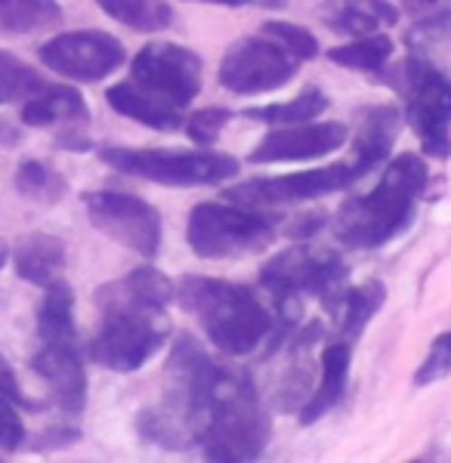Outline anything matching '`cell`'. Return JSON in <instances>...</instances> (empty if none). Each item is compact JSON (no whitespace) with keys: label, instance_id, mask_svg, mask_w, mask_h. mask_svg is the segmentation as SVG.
<instances>
[{"label":"cell","instance_id":"30","mask_svg":"<svg viewBox=\"0 0 451 463\" xmlns=\"http://www.w3.org/2000/svg\"><path fill=\"white\" fill-rule=\"evenodd\" d=\"M232 121V111L229 109H201L195 111V115L186 121V133H189V139L195 146H214L216 139H220L223 127Z\"/></svg>","mask_w":451,"mask_h":463},{"label":"cell","instance_id":"4","mask_svg":"<svg viewBox=\"0 0 451 463\" xmlns=\"http://www.w3.org/2000/svg\"><path fill=\"white\" fill-rule=\"evenodd\" d=\"M102 321L90 340V358L109 371H137L152 358L168 340L164 309L137 300L121 281L105 285L96 294Z\"/></svg>","mask_w":451,"mask_h":463},{"label":"cell","instance_id":"8","mask_svg":"<svg viewBox=\"0 0 451 463\" xmlns=\"http://www.w3.org/2000/svg\"><path fill=\"white\" fill-rule=\"evenodd\" d=\"M297 53H291L273 34H251L229 47L220 62V87L235 96H260L282 90L300 69Z\"/></svg>","mask_w":451,"mask_h":463},{"label":"cell","instance_id":"5","mask_svg":"<svg viewBox=\"0 0 451 463\" xmlns=\"http://www.w3.org/2000/svg\"><path fill=\"white\" fill-rule=\"evenodd\" d=\"M275 238V222L260 207L198 204L189 213L186 241L201 260H232L269 248Z\"/></svg>","mask_w":451,"mask_h":463},{"label":"cell","instance_id":"17","mask_svg":"<svg viewBox=\"0 0 451 463\" xmlns=\"http://www.w3.org/2000/svg\"><path fill=\"white\" fill-rule=\"evenodd\" d=\"M105 99H109V106L115 109L118 115L152 127V130L170 133L183 127V115H179V109L174 102L161 99V96H155L152 90H146L142 84H115V87H109Z\"/></svg>","mask_w":451,"mask_h":463},{"label":"cell","instance_id":"15","mask_svg":"<svg viewBox=\"0 0 451 463\" xmlns=\"http://www.w3.org/2000/svg\"><path fill=\"white\" fill-rule=\"evenodd\" d=\"M32 368L43 377L50 386L53 402L65 411V414H81L87 402V374L84 362H81L74 340L65 343H43L41 353L32 358Z\"/></svg>","mask_w":451,"mask_h":463},{"label":"cell","instance_id":"21","mask_svg":"<svg viewBox=\"0 0 451 463\" xmlns=\"http://www.w3.org/2000/svg\"><path fill=\"white\" fill-rule=\"evenodd\" d=\"M37 334L43 343L74 340V294L65 281L50 285L37 306Z\"/></svg>","mask_w":451,"mask_h":463},{"label":"cell","instance_id":"13","mask_svg":"<svg viewBox=\"0 0 451 463\" xmlns=\"http://www.w3.org/2000/svg\"><path fill=\"white\" fill-rule=\"evenodd\" d=\"M124 59V43L105 32H65L41 47V62L69 80H102Z\"/></svg>","mask_w":451,"mask_h":463},{"label":"cell","instance_id":"42","mask_svg":"<svg viewBox=\"0 0 451 463\" xmlns=\"http://www.w3.org/2000/svg\"><path fill=\"white\" fill-rule=\"evenodd\" d=\"M417 6H430V4H436V0H415Z\"/></svg>","mask_w":451,"mask_h":463},{"label":"cell","instance_id":"35","mask_svg":"<svg viewBox=\"0 0 451 463\" xmlns=\"http://www.w3.org/2000/svg\"><path fill=\"white\" fill-rule=\"evenodd\" d=\"M321 226H325V213H303V216H297V220H291V229H288V235L291 238H312V235H319Z\"/></svg>","mask_w":451,"mask_h":463},{"label":"cell","instance_id":"6","mask_svg":"<svg viewBox=\"0 0 451 463\" xmlns=\"http://www.w3.org/2000/svg\"><path fill=\"white\" fill-rule=\"evenodd\" d=\"M100 161L127 176L158 185H214L238 174V161L223 152H170V148H102Z\"/></svg>","mask_w":451,"mask_h":463},{"label":"cell","instance_id":"7","mask_svg":"<svg viewBox=\"0 0 451 463\" xmlns=\"http://www.w3.org/2000/svg\"><path fill=\"white\" fill-rule=\"evenodd\" d=\"M260 281L275 300H294L300 294L321 297L328 312H341L347 297V263L331 250L291 248L260 266Z\"/></svg>","mask_w":451,"mask_h":463},{"label":"cell","instance_id":"22","mask_svg":"<svg viewBox=\"0 0 451 463\" xmlns=\"http://www.w3.org/2000/svg\"><path fill=\"white\" fill-rule=\"evenodd\" d=\"M62 22L56 0H0V32L32 34Z\"/></svg>","mask_w":451,"mask_h":463},{"label":"cell","instance_id":"14","mask_svg":"<svg viewBox=\"0 0 451 463\" xmlns=\"http://www.w3.org/2000/svg\"><path fill=\"white\" fill-rule=\"evenodd\" d=\"M347 143V127L337 121L325 124H288L282 130H269L247 155L251 164H282V161H312L337 152Z\"/></svg>","mask_w":451,"mask_h":463},{"label":"cell","instance_id":"41","mask_svg":"<svg viewBox=\"0 0 451 463\" xmlns=\"http://www.w3.org/2000/svg\"><path fill=\"white\" fill-rule=\"evenodd\" d=\"M6 257H10V248H6V241H0V269L6 266Z\"/></svg>","mask_w":451,"mask_h":463},{"label":"cell","instance_id":"24","mask_svg":"<svg viewBox=\"0 0 451 463\" xmlns=\"http://www.w3.org/2000/svg\"><path fill=\"white\" fill-rule=\"evenodd\" d=\"M96 4L133 32H161L174 25V10L164 0H96Z\"/></svg>","mask_w":451,"mask_h":463},{"label":"cell","instance_id":"29","mask_svg":"<svg viewBox=\"0 0 451 463\" xmlns=\"http://www.w3.org/2000/svg\"><path fill=\"white\" fill-rule=\"evenodd\" d=\"M121 285L130 290L137 300L155 306V309H164L168 312L170 300H174V285L164 272H158L155 266H139L133 269L127 279H121Z\"/></svg>","mask_w":451,"mask_h":463},{"label":"cell","instance_id":"20","mask_svg":"<svg viewBox=\"0 0 451 463\" xmlns=\"http://www.w3.org/2000/svg\"><path fill=\"white\" fill-rule=\"evenodd\" d=\"M22 121L28 127H50V124H69L81 127L90 121L87 102L78 90L72 87H47L41 96L28 99L22 106Z\"/></svg>","mask_w":451,"mask_h":463},{"label":"cell","instance_id":"11","mask_svg":"<svg viewBox=\"0 0 451 463\" xmlns=\"http://www.w3.org/2000/svg\"><path fill=\"white\" fill-rule=\"evenodd\" d=\"M87 216L102 235L124 244L139 257H155L161 248V216L149 201L127 192H90Z\"/></svg>","mask_w":451,"mask_h":463},{"label":"cell","instance_id":"25","mask_svg":"<svg viewBox=\"0 0 451 463\" xmlns=\"http://www.w3.org/2000/svg\"><path fill=\"white\" fill-rule=\"evenodd\" d=\"M16 192L25 195L28 201H37V204H59L69 192V183L65 176L59 174L53 164H43V161H22L16 167Z\"/></svg>","mask_w":451,"mask_h":463},{"label":"cell","instance_id":"2","mask_svg":"<svg viewBox=\"0 0 451 463\" xmlns=\"http://www.w3.org/2000/svg\"><path fill=\"white\" fill-rule=\"evenodd\" d=\"M427 189V164L417 155H399L368 195L352 198L337 213V238L347 248H380L393 241L415 216Z\"/></svg>","mask_w":451,"mask_h":463},{"label":"cell","instance_id":"3","mask_svg":"<svg viewBox=\"0 0 451 463\" xmlns=\"http://www.w3.org/2000/svg\"><path fill=\"white\" fill-rule=\"evenodd\" d=\"M183 309L201 321L205 334L220 353L247 355L275 331V318L251 288L232 281L186 275L179 285Z\"/></svg>","mask_w":451,"mask_h":463},{"label":"cell","instance_id":"33","mask_svg":"<svg viewBox=\"0 0 451 463\" xmlns=\"http://www.w3.org/2000/svg\"><path fill=\"white\" fill-rule=\"evenodd\" d=\"M22 442H25V427H22V417L16 414V402L0 392V451L10 454Z\"/></svg>","mask_w":451,"mask_h":463},{"label":"cell","instance_id":"31","mask_svg":"<svg viewBox=\"0 0 451 463\" xmlns=\"http://www.w3.org/2000/svg\"><path fill=\"white\" fill-rule=\"evenodd\" d=\"M451 374V331L439 334L430 343V353H427L424 364L417 368L415 383L417 386H430L436 380H446Z\"/></svg>","mask_w":451,"mask_h":463},{"label":"cell","instance_id":"27","mask_svg":"<svg viewBox=\"0 0 451 463\" xmlns=\"http://www.w3.org/2000/svg\"><path fill=\"white\" fill-rule=\"evenodd\" d=\"M389 56H393V41L387 34H365L347 43V47H334L328 53L334 65L356 71H380L389 62Z\"/></svg>","mask_w":451,"mask_h":463},{"label":"cell","instance_id":"18","mask_svg":"<svg viewBox=\"0 0 451 463\" xmlns=\"http://www.w3.org/2000/svg\"><path fill=\"white\" fill-rule=\"evenodd\" d=\"M350 362H352V353H350V343H331V346L321 353V377H319V386L312 390V395L306 399L303 411H300V423L310 427V423L321 420L337 402L343 399L347 392V377H350Z\"/></svg>","mask_w":451,"mask_h":463},{"label":"cell","instance_id":"34","mask_svg":"<svg viewBox=\"0 0 451 463\" xmlns=\"http://www.w3.org/2000/svg\"><path fill=\"white\" fill-rule=\"evenodd\" d=\"M378 22H380L378 13L350 4V6H343V10H341V16L331 19V25L341 28V32H350V34H368V32H374V28H378Z\"/></svg>","mask_w":451,"mask_h":463},{"label":"cell","instance_id":"32","mask_svg":"<svg viewBox=\"0 0 451 463\" xmlns=\"http://www.w3.org/2000/svg\"><path fill=\"white\" fill-rule=\"evenodd\" d=\"M260 32L273 34L275 41H282L291 53H297L300 59H315L319 56V41L312 37V32H306L303 25H291V22H266Z\"/></svg>","mask_w":451,"mask_h":463},{"label":"cell","instance_id":"23","mask_svg":"<svg viewBox=\"0 0 451 463\" xmlns=\"http://www.w3.org/2000/svg\"><path fill=\"white\" fill-rule=\"evenodd\" d=\"M383 300H387V288L380 281H368V285H359V288H350L347 297L341 303V334L343 340L352 343L359 340V334L365 331V325L371 321L374 316L380 312Z\"/></svg>","mask_w":451,"mask_h":463},{"label":"cell","instance_id":"28","mask_svg":"<svg viewBox=\"0 0 451 463\" xmlns=\"http://www.w3.org/2000/svg\"><path fill=\"white\" fill-rule=\"evenodd\" d=\"M50 84L43 80V74H37L32 65H25L19 56H13L10 50H0V96L10 102H22L41 96Z\"/></svg>","mask_w":451,"mask_h":463},{"label":"cell","instance_id":"38","mask_svg":"<svg viewBox=\"0 0 451 463\" xmlns=\"http://www.w3.org/2000/svg\"><path fill=\"white\" fill-rule=\"evenodd\" d=\"M352 4H368V10L378 13V19H383V22H396V10H389L387 0H352Z\"/></svg>","mask_w":451,"mask_h":463},{"label":"cell","instance_id":"16","mask_svg":"<svg viewBox=\"0 0 451 463\" xmlns=\"http://www.w3.org/2000/svg\"><path fill=\"white\" fill-rule=\"evenodd\" d=\"M396 133H399V111L393 106H374L359 111L356 158H352V167H356L359 179L371 174L387 158L389 148L396 143Z\"/></svg>","mask_w":451,"mask_h":463},{"label":"cell","instance_id":"36","mask_svg":"<svg viewBox=\"0 0 451 463\" xmlns=\"http://www.w3.org/2000/svg\"><path fill=\"white\" fill-rule=\"evenodd\" d=\"M0 392L6 395V399H13L16 405L25 402V395L19 390V380H16V371H13V364L6 362L4 355H0Z\"/></svg>","mask_w":451,"mask_h":463},{"label":"cell","instance_id":"26","mask_svg":"<svg viewBox=\"0 0 451 463\" xmlns=\"http://www.w3.org/2000/svg\"><path fill=\"white\" fill-rule=\"evenodd\" d=\"M328 109V96L321 93L319 87H306L303 93L294 96L288 102H275V106H263V109H251L247 118L254 121H266L275 127H288V124H306L315 121L321 111Z\"/></svg>","mask_w":451,"mask_h":463},{"label":"cell","instance_id":"9","mask_svg":"<svg viewBox=\"0 0 451 463\" xmlns=\"http://www.w3.org/2000/svg\"><path fill=\"white\" fill-rule=\"evenodd\" d=\"M402 90L408 96V124L415 127L424 152L446 161L451 155V80L420 59L402 65Z\"/></svg>","mask_w":451,"mask_h":463},{"label":"cell","instance_id":"10","mask_svg":"<svg viewBox=\"0 0 451 463\" xmlns=\"http://www.w3.org/2000/svg\"><path fill=\"white\" fill-rule=\"evenodd\" d=\"M359 179L356 167L350 164H328V167H315V170H300V174L288 176H260V179H247L238 183L232 189L223 192L226 201L242 207H269V204H297V201H312L331 192H341L352 185Z\"/></svg>","mask_w":451,"mask_h":463},{"label":"cell","instance_id":"12","mask_svg":"<svg viewBox=\"0 0 451 463\" xmlns=\"http://www.w3.org/2000/svg\"><path fill=\"white\" fill-rule=\"evenodd\" d=\"M130 71L137 84L152 90L161 99L174 102L177 109L189 106L201 93V59L189 47H179V43H146L133 56Z\"/></svg>","mask_w":451,"mask_h":463},{"label":"cell","instance_id":"1","mask_svg":"<svg viewBox=\"0 0 451 463\" xmlns=\"http://www.w3.org/2000/svg\"><path fill=\"white\" fill-rule=\"evenodd\" d=\"M192 436L207 460H257L269 442V417L254 380L214 364L192 411Z\"/></svg>","mask_w":451,"mask_h":463},{"label":"cell","instance_id":"37","mask_svg":"<svg viewBox=\"0 0 451 463\" xmlns=\"http://www.w3.org/2000/svg\"><path fill=\"white\" fill-rule=\"evenodd\" d=\"M56 143L62 146V148H72V152H90V148H93V143H90V139L78 130V127H69L65 133H59Z\"/></svg>","mask_w":451,"mask_h":463},{"label":"cell","instance_id":"19","mask_svg":"<svg viewBox=\"0 0 451 463\" xmlns=\"http://www.w3.org/2000/svg\"><path fill=\"white\" fill-rule=\"evenodd\" d=\"M13 260H16L19 279H25L28 285H37V288H50L62 279L65 244L59 241L56 235L34 232V235L19 238L16 250H13Z\"/></svg>","mask_w":451,"mask_h":463},{"label":"cell","instance_id":"43","mask_svg":"<svg viewBox=\"0 0 451 463\" xmlns=\"http://www.w3.org/2000/svg\"><path fill=\"white\" fill-rule=\"evenodd\" d=\"M0 102H4V96H0Z\"/></svg>","mask_w":451,"mask_h":463},{"label":"cell","instance_id":"40","mask_svg":"<svg viewBox=\"0 0 451 463\" xmlns=\"http://www.w3.org/2000/svg\"><path fill=\"white\" fill-rule=\"evenodd\" d=\"M210 4H223V6H242V4H254V0H210Z\"/></svg>","mask_w":451,"mask_h":463},{"label":"cell","instance_id":"39","mask_svg":"<svg viewBox=\"0 0 451 463\" xmlns=\"http://www.w3.org/2000/svg\"><path fill=\"white\" fill-rule=\"evenodd\" d=\"M254 4H257V6H269V10H278L284 0H254Z\"/></svg>","mask_w":451,"mask_h":463}]
</instances>
